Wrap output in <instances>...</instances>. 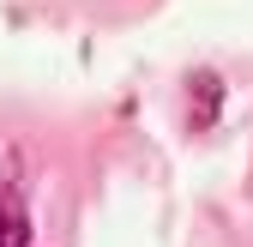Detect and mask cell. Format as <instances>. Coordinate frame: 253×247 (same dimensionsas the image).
Instances as JSON below:
<instances>
[{"mask_svg": "<svg viewBox=\"0 0 253 247\" xmlns=\"http://www.w3.org/2000/svg\"><path fill=\"white\" fill-rule=\"evenodd\" d=\"M0 247H30V217L12 187H0Z\"/></svg>", "mask_w": 253, "mask_h": 247, "instance_id": "cell-2", "label": "cell"}, {"mask_svg": "<svg viewBox=\"0 0 253 247\" xmlns=\"http://www.w3.org/2000/svg\"><path fill=\"white\" fill-rule=\"evenodd\" d=\"M187 84H193V90H187V121H193V133L217 127V109H223V79H217V73H193Z\"/></svg>", "mask_w": 253, "mask_h": 247, "instance_id": "cell-1", "label": "cell"}]
</instances>
